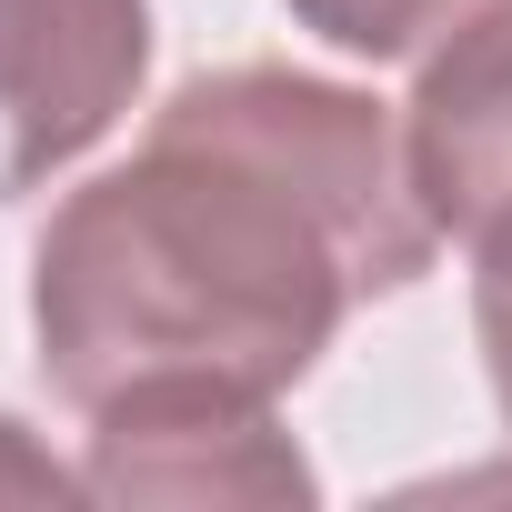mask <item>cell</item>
Masks as SVG:
<instances>
[{"mask_svg":"<svg viewBox=\"0 0 512 512\" xmlns=\"http://www.w3.org/2000/svg\"><path fill=\"white\" fill-rule=\"evenodd\" d=\"M432 211L382 101L312 71H201L141 151L81 181L31 262L41 372L71 412L272 402L352 302L422 282Z\"/></svg>","mask_w":512,"mask_h":512,"instance_id":"1","label":"cell"},{"mask_svg":"<svg viewBox=\"0 0 512 512\" xmlns=\"http://www.w3.org/2000/svg\"><path fill=\"white\" fill-rule=\"evenodd\" d=\"M151 71V0H0V201L71 171Z\"/></svg>","mask_w":512,"mask_h":512,"instance_id":"2","label":"cell"},{"mask_svg":"<svg viewBox=\"0 0 512 512\" xmlns=\"http://www.w3.org/2000/svg\"><path fill=\"white\" fill-rule=\"evenodd\" d=\"M402 161L442 241L482 272H512V0L472 11L412 81Z\"/></svg>","mask_w":512,"mask_h":512,"instance_id":"3","label":"cell"},{"mask_svg":"<svg viewBox=\"0 0 512 512\" xmlns=\"http://www.w3.org/2000/svg\"><path fill=\"white\" fill-rule=\"evenodd\" d=\"M91 502H312V462L272 402H131L91 422Z\"/></svg>","mask_w":512,"mask_h":512,"instance_id":"4","label":"cell"},{"mask_svg":"<svg viewBox=\"0 0 512 512\" xmlns=\"http://www.w3.org/2000/svg\"><path fill=\"white\" fill-rule=\"evenodd\" d=\"M472 11H492V0H292V21L352 61H412L422 41H452Z\"/></svg>","mask_w":512,"mask_h":512,"instance_id":"5","label":"cell"},{"mask_svg":"<svg viewBox=\"0 0 512 512\" xmlns=\"http://www.w3.org/2000/svg\"><path fill=\"white\" fill-rule=\"evenodd\" d=\"M71 492H81V472H61L51 452H31L21 422H0V502H71Z\"/></svg>","mask_w":512,"mask_h":512,"instance_id":"6","label":"cell"},{"mask_svg":"<svg viewBox=\"0 0 512 512\" xmlns=\"http://www.w3.org/2000/svg\"><path fill=\"white\" fill-rule=\"evenodd\" d=\"M472 322H482L492 402H502V422H512V272H482V292H472Z\"/></svg>","mask_w":512,"mask_h":512,"instance_id":"7","label":"cell"}]
</instances>
